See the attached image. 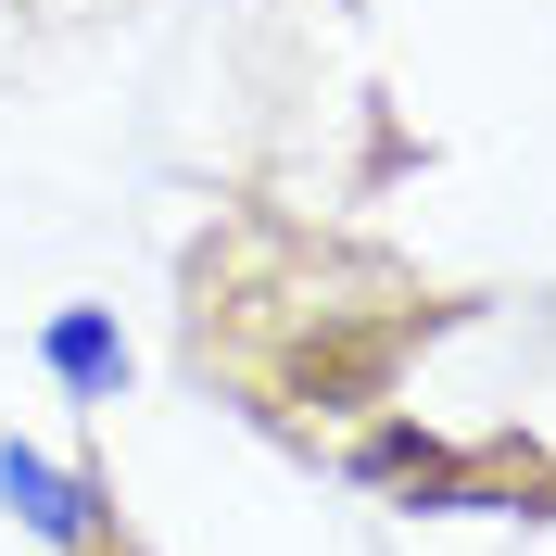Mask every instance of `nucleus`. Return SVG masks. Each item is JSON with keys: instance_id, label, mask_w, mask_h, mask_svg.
Returning <instances> with one entry per match:
<instances>
[{"instance_id": "2", "label": "nucleus", "mask_w": 556, "mask_h": 556, "mask_svg": "<svg viewBox=\"0 0 556 556\" xmlns=\"http://www.w3.org/2000/svg\"><path fill=\"white\" fill-rule=\"evenodd\" d=\"M38 354H51V380H64L76 405H114V392H127V342H114V316H102V304H64Z\"/></svg>"}, {"instance_id": "3", "label": "nucleus", "mask_w": 556, "mask_h": 556, "mask_svg": "<svg viewBox=\"0 0 556 556\" xmlns=\"http://www.w3.org/2000/svg\"><path fill=\"white\" fill-rule=\"evenodd\" d=\"M380 367H392V329H367V342H329V354H304L291 380H304V392H329V405H354V392L380 380Z\"/></svg>"}, {"instance_id": "1", "label": "nucleus", "mask_w": 556, "mask_h": 556, "mask_svg": "<svg viewBox=\"0 0 556 556\" xmlns=\"http://www.w3.org/2000/svg\"><path fill=\"white\" fill-rule=\"evenodd\" d=\"M0 506L38 544H64V556H89V531H102V493L76 481V468H51V455H26V443H0Z\"/></svg>"}]
</instances>
